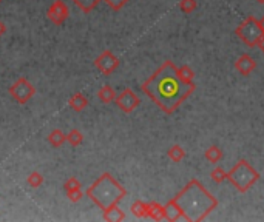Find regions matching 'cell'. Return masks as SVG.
I'll list each match as a JSON object with an SVG mask.
<instances>
[{
  "instance_id": "obj_1",
  "label": "cell",
  "mask_w": 264,
  "mask_h": 222,
  "mask_svg": "<svg viewBox=\"0 0 264 222\" xmlns=\"http://www.w3.org/2000/svg\"><path fill=\"white\" fill-rule=\"evenodd\" d=\"M141 88L165 114H173L196 90V85L184 82L178 74V67L172 60H165Z\"/></svg>"
},
{
  "instance_id": "obj_2",
  "label": "cell",
  "mask_w": 264,
  "mask_h": 222,
  "mask_svg": "<svg viewBox=\"0 0 264 222\" xmlns=\"http://www.w3.org/2000/svg\"><path fill=\"white\" fill-rule=\"evenodd\" d=\"M173 199L182 212V219L190 222L206 219L218 207V199L210 195L198 179H192Z\"/></svg>"
},
{
  "instance_id": "obj_3",
  "label": "cell",
  "mask_w": 264,
  "mask_h": 222,
  "mask_svg": "<svg viewBox=\"0 0 264 222\" xmlns=\"http://www.w3.org/2000/svg\"><path fill=\"white\" fill-rule=\"evenodd\" d=\"M87 196L104 212L112 205H118L127 196V190L124 188L110 173H104L87 188Z\"/></svg>"
},
{
  "instance_id": "obj_4",
  "label": "cell",
  "mask_w": 264,
  "mask_h": 222,
  "mask_svg": "<svg viewBox=\"0 0 264 222\" xmlns=\"http://www.w3.org/2000/svg\"><path fill=\"white\" fill-rule=\"evenodd\" d=\"M258 179H260V173L246 159H240L234 165V168L227 173V181L234 185L240 193H246Z\"/></svg>"
},
{
  "instance_id": "obj_5",
  "label": "cell",
  "mask_w": 264,
  "mask_h": 222,
  "mask_svg": "<svg viewBox=\"0 0 264 222\" xmlns=\"http://www.w3.org/2000/svg\"><path fill=\"white\" fill-rule=\"evenodd\" d=\"M235 34L240 37V40L254 48V46L258 45L260 39L264 36L263 29H261V25H260V20L255 19L254 15H249V17H246L235 29Z\"/></svg>"
},
{
  "instance_id": "obj_6",
  "label": "cell",
  "mask_w": 264,
  "mask_h": 222,
  "mask_svg": "<svg viewBox=\"0 0 264 222\" xmlns=\"http://www.w3.org/2000/svg\"><path fill=\"white\" fill-rule=\"evenodd\" d=\"M9 94L14 101H17L19 104H26L31 98L36 94V88L31 84L26 77H19L11 87H9Z\"/></svg>"
},
{
  "instance_id": "obj_7",
  "label": "cell",
  "mask_w": 264,
  "mask_h": 222,
  "mask_svg": "<svg viewBox=\"0 0 264 222\" xmlns=\"http://www.w3.org/2000/svg\"><path fill=\"white\" fill-rule=\"evenodd\" d=\"M115 104L118 105V108L122 111V113L130 114L139 107L141 99L137 98V94L132 88H126V90H122V93H119L116 96Z\"/></svg>"
},
{
  "instance_id": "obj_8",
  "label": "cell",
  "mask_w": 264,
  "mask_h": 222,
  "mask_svg": "<svg viewBox=\"0 0 264 222\" xmlns=\"http://www.w3.org/2000/svg\"><path fill=\"white\" fill-rule=\"evenodd\" d=\"M95 67H96L104 76H110L113 71L118 70V67H119V59H118L110 50H105V51H102V53L95 59Z\"/></svg>"
},
{
  "instance_id": "obj_9",
  "label": "cell",
  "mask_w": 264,
  "mask_h": 222,
  "mask_svg": "<svg viewBox=\"0 0 264 222\" xmlns=\"http://www.w3.org/2000/svg\"><path fill=\"white\" fill-rule=\"evenodd\" d=\"M46 17H48V20H51L54 25L59 26L70 17V9L65 2L56 0V2L50 6V9L46 11Z\"/></svg>"
},
{
  "instance_id": "obj_10",
  "label": "cell",
  "mask_w": 264,
  "mask_h": 222,
  "mask_svg": "<svg viewBox=\"0 0 264 222\" xmlns=\"http://www.w3.org/2000/svg\"><path fill=\"white\" fill-rule=\"evenodd\" d=\"M257 68V62L255 59H252L249 54H243L237 59L235 62V70L241 74V76H249L254 70Z\"/></svg>"
},
{
  "instance_id": "obj_11",
  "label": "cell",
  "mask_w": 264,
  "mask_h": 222,
  "mask_svg": "<svg viewBox=\"0 0 264 222\" xmlns=\"http://www.w3.org/2000/svg\"><path fill=\"white\" fill-rule=\"evenodd\" d=\"M181 218H182V212L179 209V205L176 204L175 199H170L165 204V219L170 221V222H175Z\"/></svg>"
},
{
  "instance_id": "obj_12",
  "label": "cell",
  "mask_w": 264,
  "mask_h": 222,
  "mask_svg": "<svg viewBox=\"0 0 264 222\" xmlns=\"http://www.w3.org/2000/svg\"><path fill=\"white\" fill-rule=\"evenodd\" d=\"M68 105H70V108H73L76 111V113H81V111H84L88 107V99L82 93H74L68 101Z\"/></svg>"
},
{
  "instance_id": "obj_13",
  "label": "cell",
  "mask_w": 264,
  "mask_h": 222,
  "mask_svg": "<svg viewBox=\"0 0 264 222\" xmlns=\"http://www.w3.org/2000/svg\"><path fill=\"white\" fill-rule=\"evenodd\" d=\"M102 218L105 221H110V222H119L126 219V213H124L118 205H112L110 209H107L102 212Z\"/></svg>"
},
{
  "instance_id": "obj_14",
  "label": "cell",
  "mask_w": 264,
  "mask_h": 222,
  "mask_svg": "<svg viewBox=\"0 0 264 222\" xmlns=\"http://www.w3.org/2000/svg\"><path fill=\"white\" fill-rule=\"evenodd\" d=\"M98 99L102 102V104H110V102H115L116 99V91L113 87L110 85H102L98 91Z\"/></svg>"
},
{
  "instance_id": "obj_15",
  "label": "cell",
  "mask_w": 264,
  "mask_h": 222,
  "mask_svg": "<svg viewBox=\"0 0 264 222\" xmlns=\"http://www.w3.org/2000/svg\"><path fill=\"white\" fill-rule=\"evenodd\" d=\"M148 205V218H151L153 221H162L165 219V207H162L158 202H147Z\"/></svg>"
},
{
  "instance_id": "obj_16",
  "label": "cell",
  "mask_w": 264,
  "mask_h": 222,
  "mask_svg": "<svg viewBox=\"0 0 264 222\" xmlns=\"http://www.w3.org/2000/svg\"><path fill=\"white\" fill-rule=\"evenodd\" d=\"M46 140L50 142V145L51 147H54V148H59V147H62L67 142V134L62 131V130H59V128H56V130H53L50 134H48V137H46Z\"/></svg>"
},
{
  "instance_id": "obj_17",
  "label": "cell",
  "mask_w": 264,
  "mask_h": 222,
  "mask_svg": "<svg viewBox=\"0 0 264 222\" xmlns=\"http://www.w3.org/2000/svg\"><path fill=\"white\" fill-rule=\"evenodd\" d=\"M71 2L84 14H90L91 11H95L98 8V5L102 2V0H71Z\"/></svg>"
},
{
  "instance_id": "obj_18",
  "label": "cell",
  "mask_w": 264,
  "mask_h": 222,
  "mask_svg": "<svg viewBox=\"0 0 264 222\" xmlns=\"http://www.w3.org/2000/svg\"><path fill=\"white\" fill-rule=\"evenodd\" d=\"M130 212L136 216V218H148V205L147 202L141 201V199H137L132 204V207H130Z\"/></svg>"
},
{
  "instance_id": "obj_19",
  "label": "cell",
  "mask_w": 264,
  "mask_h": 222,
  "mask_svg": "<svg viewBox=\"0 0 264 222\" xmlns=\"http://www.w3.org/2000/svg\"><path fill=\"white\" fill-rule=\"evenodd\" d=\"M204 157H206V161L210 162V164H218L223 159V150L220 147H216V145H212L206 150Z\"/></svg>"
},
{
  "instance_id": "obj_20",
  "label": "cell",
  "mask_w": 264,
  "mask_h": 222,
  "mask_svg": "<svg viewBox=\"0 0 264 222\" xmlns=\"http://www.w3.org/2000/svg\"><path fill=\"white\" fill-rule=\"evenodd\" d=\"M167 156H168V159L172 161V162H182L185 159V150L181 147V145H172L170 147V150L167 151Z\"/></svg>"
},
{
  "instance_id": "obj_21",
  "label": "cell",
  "mask_w": 264,
  "mask_h": 222,
  "mask_svg": "<svg viewBox=\"0 0 264 222\" xmlns=\"http://www.w3.org/2000/svg\"><path fill=\"white\" fill-rule=\"evenodd\" d=\"M67 142L71 145V147H79L82 142H84V134L79 131V130H71L68 134H67Z\"/></svg>"
},
{
  "instance_id": "obj_22",
  "label": "cell",
  "mask_w": 264,
  "mask_h": 222,
  "mask_svg": "<svg viewBox=\"0 0 264 222\" xmlns=\"http://www.w3.org/2000/svg\"><path fill=\"white\" fill-rule=\"evenodd\" d=\"M178 74L184 82H189V84L193 82V79H195V71L189 65H181L178 68Z\"/></svg>"
},
{
  "instance_id": "obj_23",
  "label": "cell",
  "mask_w": 264,
  "mask_h": 222,
  "mask_svg": "<svg viewBox=\"0 0 264 222\" xmlns=\"http://www.w3.org/2000/svg\"><path fill=\"white\" fill-rule=\"evenodd\" d=\"M26 184H28L31 188H39V187L43 184V176H42L39 171H33L31 174H28Z\"/></svg>"
},
{
  "instance_id": "obj_24",
  "label": "cell",
  "mask_w": 264,
  "mask_h": 222,
  "mask_svg": "<svg viewBox=\"0 0 264 222\" xmlns=\"http://www.w3.org/2000/svg\"><path fill=\"white\" fill-rule=\"evenodd\" d=\"M198 8V2L196 0H181L179 2V9L184 14H193Z\"/></svg>"
},
{
  "instance_id": "obj_25",
  "label": "cell",
  "mask_w": 264,
  "mask_h": 222,
  "mask_svg": "<svg viewBox=\"0 0 264 222\" xmlns=\"http://www.w3.org/2000/svg\"><path fill=\"white\" fill-rule=\"evenodd\" d=\"M210 178L215 184H223L226 179H227V171H224L223 168L220 167H215L210 173Z\"/></svg>"
},
{
  "instance_id": "obj_26",
  "label": "cell",
  "mask_w": 264,
  "mask_h": 222,
  "mask_svg": "<svg viewBox=\"0 0 264 222\" xmlns=\"http://www.w3.org/2000/svg\"><path fill=\"white\" fill-rule=\"evenodd\" d=\"M102 2H105L107 6L112 8L113 11H121L124 6H126V3L129 2V0H102Z\"/></svg>"
},
{
  "instance_id": "obj_27",
  "label": "cell",
  "mask_w": 264,
  "mask_h": 222,
  "mask_svg": "<svg viewBox=\"0 0 264 222\" xmlns=\"http://www.w3.org/2000/svg\"><path fill=\"white\" fill-rule=\"evenodd\" d=\"M64 188H65V192H70V190H77V188H82V184L79 182V179L71 176L65 181L64 184Z\"/></svg>"
},
{
  "instance_id": "obj_28",
  "label": "cell",
  "mask_w": 264,
  "mask_h": 222,
  "mask_svg": "<svg viewBox=\"0 0 264 222\" xmlns=\"http://www.w3.org/2000/svg\"><path fill=\"white\" fill-rule=\"evenodd\" d=\"M65 193H67V198H68L71 202H79V201L84 198V192H82V188L70 190V192H65Z\"/></svg>"
},
{
  "instance_id": "obj_29",
  "label": "cell",
  "mask_w": 264,
  "mask_h": 222,
  "mask_svg": "<svg viewBox=\"0 0 264 222\" xmlns=\"http://www.w3.org/2000/svg\"><path fill=\"white\" fill-rule=\"evenodd\" d=\"M6 31H8V26H6V23L0 20V37H3V36L6 34Z\"/></svg>"
},
{
  "instance_id": "obj_30",
  "label": "cell",
  "mask_w": 264,
  "mask_h": 222,
  "mask_svg": "<svg viewBox=\"0 0 264 222\" xmlns=\"http://www.w3.org/2000/svg\"><path fill=\"white\" fill-rule=\"evenodd\" d=\"M257 46H258V48H260V51H261V53L264 54V36H263V37L260 39V42H258V45H257Z\"/></svg>"
},
{
  "instance_id": "obj_31",
  "label": "cell",
  "mask_w": 264,
  "mask_h": 222,
  "mask_svg": "<svg viewBox=\"0 0 264 222\" xmlns=\"http://www.w3.org/2000/svg\"><path fill=\"white\" fill-rule=\"evenodd\" d=\"M260 25H261V29H263V33H264V15H263V19L260 20Z\"/></svg>"
},
{
  "instance_id": "obj_32",
  "label": "cell",
  "mask_w": 264,
  "mask_h": 222,
  "mask_svg": "<svg viewBox=\"0 0 264 222\" xmlns=\"http://www.w3.org/2000/svg\"><path fill=\"white\" fill-rule=\"evenodd\" d=\"M255 2H258V3H261V5H263V3H264V0H255Z\"/></svg>"
},
{
  "instance_id": "obj_33",
  "label": "cell",
  "mask_w": 264,
  "mask_h": 222,
  "mask_svg": "<svg viewBox=\"0 0 264 222\" xmlns=\"http://www.w3.org/2000/svg\"><path fill=\"white\" fill-rule=\"evenodd\" d=\"M0 3H2V0H0Z\"/></svg>"
}]
</instances>
